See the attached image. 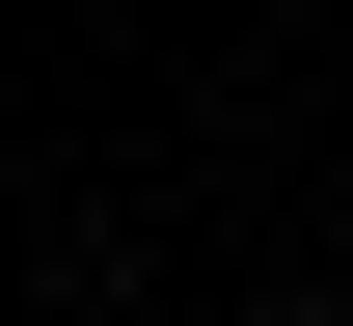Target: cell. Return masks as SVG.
Here are the masks:
<instances>
[{
	"label": "cell",
	"instance_id": "obj_1",
	"mask_svg": "<svg viewBox=\"0 0 353 326\" xmlns=\"http://www.w3.org/2000/svg\"><path fill=\"white\" fill-rule=\"evenodd\" d=\"M272 326H326V299H272Z\"/></svg>",
	"mask_w": 353,
	"mask_h": 326
}]
</instances>
